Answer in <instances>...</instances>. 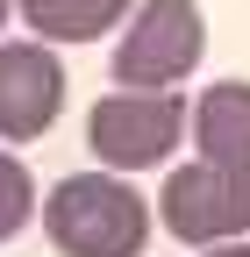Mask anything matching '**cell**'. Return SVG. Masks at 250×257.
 Returning <instances> with one entry per match:
<instances>
[{"label":"cell","instance_id":"cell-1","mask_svg":"<svg viewBox=\"0 0 250 257\" xmlns=\"http://www.w3.org/2000/svg\"><path fill=\"white\" fill-rule=\"evenodd\" d=\"M43 236L57 243V257H143L150 200L121 172H65L43 193Z\"/></svg>","mask_w":250,"mask_h":257},{"label":"cell","instance_id":"cell-2","mask_svg":"<svg viewBox=\"0 0 250 257\" xmlns=\"http://www.w3.org/2000/svg\"><path fill=\"white\" fill-rule=\"evenodd\" d=\"M86 143L100 157V172H172V157L193 143V100L179 93H100L86 114Z\"/></svg>","mask_w":250,"mask_h":257},{"label":"cell","instance_id":"cell-3","mask_svg":"<svg viewBox=\"0 0 250 257\" xmlns=\"http://www.w3.org/2000/svg\"><path fill=\"white\" fill-rule=\"evenodd\" d=\"M207 15L200 0H143L129 29L114 36V86L121 93H179V79L200 72Z\"/></svg>","mask_w":250,"mask_h":257},{"label":"cell","instance_id":"cell-4","mask_svg":"<svg viewBox=\"0 0 250 257\" xmlns=\"http://www.w3.org/2000/svg\"><path fill=\"white\" fill-rule=\"evenodd\" d=\"M158 221L193 243V250H222V243H250V172L207 165V157H186L165 172L158 186Z\"/></svg>","mask_w":250,"mask_h":257},{"label":"cell","instance_id":"cell-5","mask_svg":"<svg viewBox=\"0 0 250 257\" xmlns=\"http://www.w3.org/2000/svg\"><path fill=\"white\" fill-rule=\"evenodd\" d=\"M65 114V57L36 36L0 43V143H36Z\"/></svg>","mask_w":250,"mask_h":257},{"label":"cell","instance_id":"cell-6","mask_svg":"<svg viewBox=\"0 0 250 257\" xmlns=\"http://www.w3.org/2000/svg\"><path fill=\"white\" fill-rule=\"evenodd\" d=\"M193 157L250 172V79H214L193 100Z\"/></svg>","mask_w":250,"mask_h":257},{"label":"cell","instance_id":"cell-7","mask_svg":"<svg viewBox=\"0 0 250 257\" xmlns=\"http://www.w3.org/2000/svg\"><path fill=\"white\" fill-rule=\"evenodd\" d=\"M143 0H22V29L36 43H100L107 29H129Z\"/></svg>","mask_w":250,"mask_h":257},{"label":"cell","instance_id":"cell-8","mask_svg":"<svg viewBox=\"0 0 250 257\" xmlns=\"http://www.w3.org/2000/svg\"><path fill=\"white\" fill-rule=\"evenodd\" d=\"M36 214H43V200H36V179H29V165H22L15 150H0V243H15Z\"/></svg>","mask_w":250,"mask_h":257},{"label":"cell","instance_id":"cell-9","mask_svg":"<svg viewBox=\"0 0 250 257\" xmlns=\"http://www.w3.org/2000/svg\"><path fill=\"white\" fill-rule=\"evenodd\" d=\"M200 257H250V243H222V250H200Z\"/></svg>","mask_w":250,"mask_h":257},{"label":"cell","instance_id":"cell-10","mask_svg":"<svg viewBox=\"0 0 250 257\" xmlns=\"http://www.w3.org/2000/svg\"><path fill=\"white\" fill-rule=\"evenodd\" d=\"M8 15H22V0H0V29H8ZM0 43H8V36H0Z\"/></svg>","mask_w":250,"mask_h":257}]
</instances>
